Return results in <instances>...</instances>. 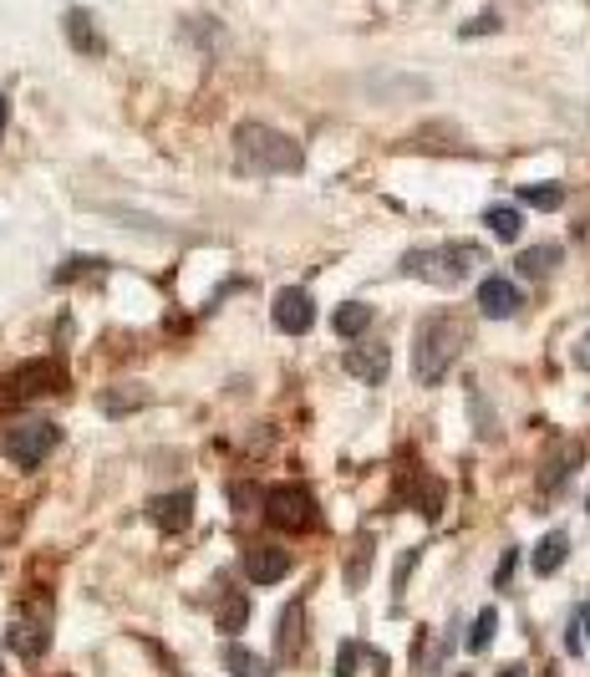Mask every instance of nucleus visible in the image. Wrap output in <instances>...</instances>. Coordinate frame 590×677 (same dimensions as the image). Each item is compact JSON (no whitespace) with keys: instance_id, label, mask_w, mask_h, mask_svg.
I'll list each match as a JSON object with an SVG mask.
<instances>
[{"instance_id":"obj_1","label":"nucleus","mask_w":590,"mask_h":677,"mask_svg":"<svg viewBox=\"0 0 590 677\" xmlns=\"http://www.w3.org/2000/svg\"><path fill=\"white\" fill-rule=\"evenodd\" d=\"M463 346H469V326H463L453 311L428 316L418 326V336H412V377L428 387L443 383V377L453 373V362H459Z\"/></svg>"},{"instance_id":"obj_2","label":"nucleus","mask_w":590,"mask_h":677,"mask_svg":"<svg viewBox=\"0 0 590 677\" xmlns=\"http://www.w3.org/2000/svg\"><path fill=\"white\" fill-rule=\"evenodd\" d=\"M235 163L245 173H296L305 163V153L296 138L276 133V128H265V122H239Z\"/></svg>"},{"instance_id":"obj_3","label":"nucleus","mask_w":590,"mask_h":677,"mask_svg":"<svg viewBox=\"0 0 590 677\" xmlns=\"http://www.w3.org/2000/svg\"><path fill=\"white\" fill-rule=\"evenodd\" d=\"M484 266V255L473 250V245H438V250H412L403 255V270L407 276H418L428 280V286H463L469 280V270Z\"/></svg>"},{"instance_id":"obj_4","label":"nucleus","mask_w":590,"mask_h":677,"mask_svg":"<svg viewBox=\"0 0 590 677\" xmlns=\"http://www.w3.org/2000/svg\"><path fill=\"white\" fill-rule=\"evenodd\" d=\"M66 393V362L62 357H41L15 367L6 383H0V402H31V398H56Z\"/></svg>"},{"instance_id":"obj_5","label":"nucleus","mask_w":590,"mask_h":677,"mask_svg":"<svg viewBox=\"0 0 590 677\" xmlns=\"http://www.w3.org/2000/svg\"><path fill=\"white\" fill-rule=\"evenodd\" d=\"M265 519H270L276 530H286V535L315 530V499H311V490H301V484H280V490H270V494H265Z\"/></svg>"},{"instance_id":"obj_6","label":"nucleus","mask_w":590,"mask_h":677,"mask_svg":"<svg viewBox=\"0 0 590 677\" xmlns=\"http://www.w3.org/2000/svg\"><path fill=\"white\" fill-rule=\"evenodd\" d=\"M56 443H62V428L46 423V418H36V423H15L11 433H6V459H11L15 469H36Z\"/></svg>"},{"instance_id":"obj_7","label":"nucleus","mask_w":590,"mask_h":677,"mask_svg":"<svg viewBox=\"0 0 590 677\" xmlns=\"http://www.w3.org/2000/svg\"><path fill=\"white\" fill-rule=\"evenodd\" d=\"M270 316H276V326L286 336H305L311 332V321H315V305H311V295H305L301 286H290V291H276Z\"/></svg>"},{"instance_id":"obj_8","label":"nucleus","mask_w":590,"mask_h":677,"mask_svg":"<svg viewBox=\"0 0 590 677\" xmlns=\"http://www.w3.org/2000/svg\"><path fill=\"white\" fill-rule=\"evenodd\" d=\"M301 652H305V597H290L276 622V657L280 663H296Z\"/></svg>"},{"instance_id":"obj_9","label":"nucleus","mask_w":590,"mask_h":677,"mask_svg":"<svg viewBox=\"0 0 590 677\" xmlns=\"http://www.w3.org/2000/svg\"><path fill=\"white\" fill-rule=\"evenodd\" d=\"M519 305H525V295H519V286H514V280L489 276L484 286H479V311H484V316L509 321L514 311H519Z\"/></svg>"},{"instance_id":"obj_10","label":"nucleus","mask_w":590,"mask_h":677,"mask_svg":"<svg viewBox=\"0 0 590 677\" xmlns=\"http://www.w3.org/2000/svg\"><path fill=\"white\" fill-rule=\"evenodd\" d=\"M286 571H290V556L276 550V545H249L245 550V576L255 585H276Z\"/></svg>"},{"instance_id":"obj_11","label":"nucleus","mask_w":590,"mask_h":677,"mask_svg":"<svg viewBox=\"0 0 590 677\" xmlns=\"http://www.w3.org/2000/svg\"><path fill=\"white\" fill-rule=\"evenodd\" d=\"M189 515H194V490H173V494H158L148 505V519L158 530H184Z\"/></svg>"},{"instance_id":"obj_12","label":"nucleus","mask_w":590,"mask_h":677,"mask_svg":"<svg viewBox=\"0 0 590 677\" xmlns=\"http://www.w3.org/2000/svg\"><path fill=\"white\" fill-rule=\"evenodd\" d=\"M66 41H72L82 56H103L107 52V41H103V31H97L93 11H82V6L66 11Z\"/></svg>"},{"instance_id":"obj_13","label":"nucleus","mask_w":590,"mask_h":677,"mask_svg":"<svg viewBox=\"0 0 590 677\" xmlns=\"http://www.w3.org/2000/svg\"><path fill=\"white\" fill-rule=\"evenodd\" d=\"M580 459H586V449H580V443H560V449H555L550 459H545V469H539V490L555 494V490L565 484V479H570V469H576Z\"/></svg>"},{"instance_id":"obj_14","label":"nucleus","mask_w":590,"mask_h":677,"mask_svg":"<svg viewBox=\"0 0 590 677\" xmlns=\"http://www.w3.org/2000/svg\"><path fill=\"white\" fill-rule=\"evenodd\" d=\"M387 367H393L387 346H356V352H346V373L362 377V383H382Z\"/></svg>"},{"instance_id":"obj_15","label":"nucleus","mask_w":590,"mask_h":677,"mask_svg":"<svg viewBox=\"0 0 590 677\" xmlns=\"http://www.w3.org/2000/svg\"><path fill=\"white\" fill-rule=\"evenodd\" d=\"M565 556H570V535H565V530H550L545 540L535 545L529 566H535V576H555V571L565 566Z\"/></svg>"},{"instance_id":"obj_16","label":"nucleus","mask_w":590,"mask_h":677,"mask_svg":"<svg viewBox=\"0 0 590 677\" xmlns=\"http://www.w3.org/2000/svg\"><path fill=\"white\" fill-rule=\"evenodd\" d=\"M46 632H52L46 616H41V622H15L11 626V647L21 652V657H41V652H46Z\"/></svg>"},{"instance_id":"obj_17","label":"nucleus","mask_w":590,"mask_h":677,"mask_svg":"<svg viewBox=\"0 0 590 677\" xmlns=\"http://www.w3.org/2000/svg\"><path fill=\"white\" fill-rule=\"evenodd\" d=\"M331 326H336V336H362V332L372 326V305H367V301H346V305H336Z\"/></svg>"},{"instance_id":"obj_18","label":"nucleus","mask_w":590,"mask_h":677,"mask_svg":"<svg viewBox=\"0 0 590 677\" xmlns=\"http://www.w3.org/2000/svg\"><path fill=\"white\" fill-rule=\"evenodd\" d=\"M224 667H229L235 677H270V663H260V657H255L249 647H239V642L224 647Z\"/></svg>"},{"instance_id":"obj_19","label":"nucleus","mask_w":590,"mask_h":677,"mask_svg":"<svg viewBox=\"0 0 590 677\" xmlns=\"http://www.w3.org/2000/svg\"><path fill=\"white\" fill-rule=\"evenodd\" d=\"M560 260H565V250H560V245H535V250H525V255H519V270L539 280V276H550V270L560 266Z\"/></svg>"},{"instance_id":"obj_20","label":"nucleus","mask_w":590,"mask_h":677,"mask_svg":"<svg viewBox=\"0 0 590 677\" xmlns=\"http://www.w3.org/2000/svg\"><path fill=\"white\" fill-rule=\"evenodd\" d=\"M484 225L494 229V239H504V245H509V239H519L525 219H519V209H509V204H494V209L484 214Z\"/></svg>"},{"instance_id":"obj_21","label":"nucleus","mask_w":590,"mask_h":677,"mask_svg":"<svg viewBox=\"0 0 590 677\" xmlns=\"http://www.w3.org/2000/svg\"><path fill=\"white\" fill-rule=\"evenodd\" d=\"M372 576V535H362V540L352 545V560H346V585H362Z\"/></svg>"},{"instance_id":"obj_22","label":"nucleus","mask_w":590,"mask_h":677,"mask_svg":"<svg viewBox=\"0 0 590 677\" xmlns=\"http://www.w3.org/2000/svg\"><path fill=\"white\" fill-rule=\"evenodd\" d=\"M519 200H525L529 209L550 214V209H560V204H565V189L560 184H525V189H519Z\"/></svg>"},{"instance_id":"obj_23","label":"nucleus","mask_w":590,"mask_h":677,"mask_svg":"<svg viewBox=\"0 0 590 677\" xmlns=\"http://www.w3.org/2000/svg\"><path fill=\"white\" fill-rule=\"evenodd\" d=\"M494 632H498V611L484 606L479 616H473V626H469V652H484L489 642H494Z\"/></svg>"},{"instance_id":"obj_24","label":"nucleus","mask_w":590,"mask_h":677,"mask_svg":"<svg viewBox=\"0 0 590 677\" xmlns=\"http://www.w3.org/2000/svg\"><path fill=\"white\" fill-rule=\"evenodd\" d=\"M443 499H448V490L438 484V479H422V490L412 494V505H418V515H428V519H438L443 515Z\"/></svg>"},{"instance_id":"obj_25","label":"nucleus","mask_w":590,"mask_h":677,"mask_svg":"<svg viewBox=\"0 0 590 677\" xmlns=\"http://www.w3.org/2000/svg\"><path fill=\"white\" fill-rule=\"evenodd\" d=\"M245 622H249V601L245 597H224V606H219V632H239Z\"/></svg>"},{"instance_id":"obj_26","label":"nucleus","mask_w":590,"mask_h":677,"mask_svg":"<svg viewBox=\"0 0 590 677\" xmlns=\"http://www.w3.org/2000/svg\"><path fill=\"white\" fill-rule=\"evenodd\" d=\"M93 270H103V260H87V255H82V260H66V266L56 270V280H77V276H93Z\"/></svg>"},{"instance_id":"obj_27","label":"nucleus","mask_w":590,"mask_h":677,"mask_svg":"<svg viewBox=\"0 0 590 677\" xmlns=\"http://www.w3.org/2000/svg\"><path fill=\"white\" fill-rule=\"evenodd\" d=\"M143 393H132V398H118V387H112V393H107V398H103V408L107 412H128V408H143Z\"/></svg>"},{"instance_id":"obj_28","label":"nucleus","mask_w":590,"mask_h":677,"mask_svg":"<svg viewBox=\"0 0 590 677\" xmlns=\"http://www.w3.org/2000/svg\"><path fill=\"white\" fill-rule=\"evenodd\" d=\"M356 657H362V647H356V642H346L342 657H336V677H352L356 673Z\"/></svg>"},{"instance_id":"obj_29","label":"nucleus","mask_w":590,"mask_h":677,"mask_svg":"<svg viewBox=\"0 0 590 677\" xmlns=\"http://www.w3.org/2000/svg\"><path fill=\"white\" fill-rule=\"evenodd\" d=\"M489 31H498V15H473L463 26V36H489Z\"/></svg>"},{"instance_id":"obj_30","label":"nucleus","mask_w":590,"mask_h":677,"mask_svg":"<svg viewBox=\"0 0 590 677\" xmlns=\"http://www.w3.org/2000/svg\"><path fill=\"white\" fill-rule=\"evenodd\" d=\"M576 367H586V373H590V332L576 342Z\"/></svg>"},{"instance_id":"obj_31","label":"nucleus","mask_w":590,"mask_h":677,"mask_svg":"<svg viewBox=\"0 0 590 677\" xmlns=\"http://www.w3.org/2000/svg\"><path fill=\"white\" fill-rule=\"evenodd\" d=\"M514 556H519V550H509V556H504V560H498V576H494V581H498V585H504V581H509V571H514Z\"/></svg>"},{"instance_id":"obj_32","label":"nucleus","mask_w":590,"mask_h":677,"mask_svg":"<svg viewBox=\"0 0 590 677\" xmlns=\"http://www.w3.org/2000/svg\"><path fill=\"white\" fill-rule=\"evenodd\" d=\"M6 118H11V103L0 97V138H6Z\"/></svg>"},{"instance_id":"obj_33","label":"nucleus","mask_w":590,"mask_h":677,"mask_svg":"<svg viewBox=\"0 0 590 677\" xmlns=\"http://www.w3.org/2000/svg\"><path fill=\"white\" fill-rule=\"evenodd\" d=\"M498 677H525V667H504V673H498Z\"/></svg>"},{"instance_id":"obj_34","label":"nucleus","mask_w":590,"mask_h":677,"mask_svg":"<svg viewBox=\"0 0 590 677\" xmlns=\"http://www.w3.org/2000/svg\"><path fill=\"white\" fill-rule=\"evenodd\" d=\"M580 622H586V626H590V606H580Z\"/></svg>"},{"instance_id":"obj_35","label":"nucleus","mask_w":590,"mask_h":677,"mask_svg":"<svg viewBox=\"0 0 590 677\" xmlns=\"http://www.w3.org/2000/svg\"><path fill=\"white\" fill-rule=\"evenodd\" d=\"M0 677H6V667H0Z\"/></svg>"},{"instance_id":"obj_36","label":"nucleus","mask_w":590,"mask_h":677,"mask_svg":"<svg viewBox=\"0 0 590 677\" xmlns=\"http://www.w3.org/2000/svg\"><path fill=\"white\" fill-rule=\"evenodd\" d=\"M586 509H590V499H586Z\"/></svg>"}]
</instances>
